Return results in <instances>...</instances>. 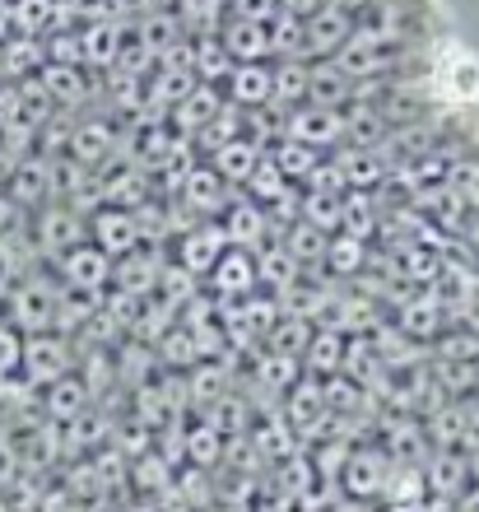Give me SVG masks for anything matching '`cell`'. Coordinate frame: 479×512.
I'll use <instances>...</instances> for the list:
<instances>
[{"label": "cell", "mask_w": 479, "mask_h": 512, "mask_svg": "<svg viewBox=\"0 0 479 512\" xmlns=\"http://www.w3.org/2000/svg\"><path fill=\"white\" fill-rule=\"evenodd\" d=\"M428 94L447 103V108H470L479 103V56L447 42L438 52V61L428 66Z\"/></svg>", "instance_id": "cell-1"}, {"label": "cell", "mask_w": 479, "mask_h": 512, "mask_svg": "<svg viewBox=\"0 0 479 512\" xmlns=\"http://www.w3.org/2000/svg\"><path fill=\"white\" fill-rule=\"evenodd\" d=\"M56 303H61V280L56 270H28L24 280L14 284V308H10V326L24 336H42L56 331Z\"/></svg>", "instance_id": "cell-2"}, {"label": "cell", "mask_w": 479, "mask_h": 512, "mask_svg": "<svg viewBox=\"0 0 479 512\" xmlns=\"http://www.w3.org/2000/svg\"><path fill=\"white\" fill-rule=\"evenodd\" d=\"M28 238H33V252L42 261H61L70 247L89 243V219L80 210H70L66 201H52V205H42V210H33Z\"/></svg>", "instance_id": "cell-3"}, {"label": "cell", "mask_w": 479, "mask_h": 512, "mask_svg": "<svg viewBox=\"0 0 479 512\" xmlns=\"http://www.w3.org/2000/svg\"><path fill=\"white\" fill-rule=\"evenodd\" d=\"M80 364V345L61 331H42V336H24V378L38 391H47L52 382L70 378Z\"/></svg>", "instance_id": "cell-4"}, {"label": "cell", "mask_w": 479, "mask_h": 512, "mask_svg": "<svg viewBox=\"0 0 479 512\" xmlns=\"http://www.w3.org/2000/svg\"><path fill=\"white\" fill-rule=\"evenodd\" d=\"M396 461L386 457L377 443H359L349 452L345 471H340V494L345 499H359V503H382V489H386V475H391Z\"/></svg>", "instance_id": "cell-5"}, {"label": "cell", "mask_w": 479, "mask_h": 512, "mask_svg": "<svg viewBox=\"0 0 479 512\" xmlns=\"http://www.w3.org/2000/svg\"><path fill=\"white\" fill-rule=\"evenodd\" d=\"M168 252H173L177 266L191 270L196 280H210V270L219 266V256L228 252V233H224V224H219V219H200L196 229L182 233Z\"/></svg>", "instance_id": "cell-6"}, {"label": "cell", "mask_w": 479, "mask_h": 512, "mask_svg": "<svg viewBox=\"0 0 479 512\" xmlns=\"http://www.w3.org/2000/svg\"><path fill=\"white\" fill-rule=\"evenodd\" d=\"M205 289H210L219 303H247V298H256V294H261L256 252H247V247H228V252L219 256V266L210 270Z\"/></svg>", "instance_id": "cell-7"}, {"label": "cell", "mask_w": 479, "mask_h": 512, "mask_svg": "<svg viewBox=\"0 0 479 512\" xmlns=\"http://www.w3.org/2000/svg\"><path fill=\"white\" fill-rule=\"evenodd\" d=\"M238 191L228 187L224 177L214 173L210 159H196L187 168V177H182V191H177V201L187 205L196 219H219L228 210V201H233Z\"/></svg>", "instance_id": "cell-8"}, {"label": "cell", "mask_w": 479, "mask_h": 512, "mask_svg": "<svg viewBox=\"0 0 479 512\" xmlns=\"http://www.w3.org/2000/svg\"><path fill=\"white\" fill-rule=\"evenodd\" d=\"M396 56H400L396 47H382V42H373V38H363V33H354V38H349L345 47L331 56V61L363 89V84H377V80H386V75H396V70H400Z\"/></svg>", "instance_id": "cell-9"}, {"label": "cell", "mask_w": 479, "mask_h": 512, "mask_svg": "<svg viewBox=\"0 0 479 512\" xmlns=\"http://www.w3.org/2000/svg\"><path fill=\"white\" fill-rule=\"evenodd\" d=\"M284 140H298V145H307V149L335 154V149H345V112L303 103V108L289 112V131H284Z\"/></svg>", "instance_id": "cell-10"}, {"label": "cell", "mask_w": 479, "mask_h": 512, "mask_svg": "<svg viewBox=\"0 0 479 512\" xmlns=\"http://www.w3.org/2000/svg\"><path fill=\"white\" fill-rule=\"evenodd\" d=\"M112 266H117V261L94 243L70 247L61 261H52L61 284H70V289H94V294H107V289H112Z\"/></svg>", "instance_id": "cell-11"}, {"label": "cell", "mask_w": 479, "mask_h": 512, "mask_svg": "<svg viewBox=\"0 0 479 512\" xmlns=\"http://www.w3.org/2000/svg\"><path fill=\"white\" fill-rule=\"evenodd\" d=\"M354 33H359L354 14L326 0L317 14H307V47H303V56H307V61H331V56L340 52Z\"/></svg>", "instance_id": "cell-12"}, {"label": "cell", "mask_w": 479, "mask_h": 512, "mask_svg": "<svg viewBox=\"0 0 479 512\" xmlns=\"http://www.w3.org/2000/svg\"><path fill=\"white\" fill-rule=\"evenodd\" d=\"M168 247H135L131 256H121L117 266H112V289H121V294L131 298H149L154 289H159V275L163 266H168Z\"/></svg>", "instance_id": "cell-13"}, {"label": "cell", "mask_w": 479, "mask_h": 512, "mask_svg": "<svg viewBox=\"0 0 479 512\" xmlns=\"http://www.w3.org/2000/svg\"><path fill=\"white\" fill-rule=\"evenodd\" d=\"M89 243L103 247L112 261L131 256L135 247H145V238H140V224H135V210H117V205H103L98 215H89Z\"/></svg>", "instance_id": "cell-14"}, {"label": "cell", "mask_w": 479, "mask_h": 512, "mask_svg": "<svg viewBox=\"0 0 479 512\" xmlns=\"http://www.w3.org/2000/svg\"><path fill=\"white\" fill-rule=\"evenodd\" d=\"M228 108V94L219 89V84H200L191 89L182 103H177L173 112H168V126H173L177 135H187V140H196L200 131H210L214 122H219V112Z\"/></svg>", "instance_id": "cell-15"}, {"label": "cell", "mask_w": 479, "mask_h": 512, "mask_svg": "<svg viewBox=\"0 0 479 512\" xmlns=\"http://www.w3.org/2000/svg\"><path fill=\"white\" fill-rule=\"evenodd\" d=\"M247 438H252L256 452L266 457V466H280V461H289L293 452H303V438L293 433V424L284 419L280 405H270V410H261V415L252 419V429H247Z\"/></svg>", "instance_id": "cell-16"}, {"label": "cell", "mask_w": 479, "mask_h": 512, "mask_svg": "<svg viewBox=\"0 0 479 512\" xmlns=\"http://www.w3.org/2000/svg\"><path fill=\"white\" fill-rule=\"evenodd\" d=\"M219 224H224V233H228V247L261 252V247L270 243V215L256 201H247L242 191L233 196V201H228V210L219 215Z\"/></svg>", "instance_id": "cell-17"}, {"label": "cell", "mask_w": 479, "mask_h": 512, "mask_svg": "<svg viewBox=\"0 0 479 512\" xmlns=\"http://www.w3.org/2000/svg\"><path fill=\"white\" fill-rule=\"evenodd\" d=\"M117 122H112V117H80V122H75V131H70V159H80L84 168H103L107 159H112V154H117Z\"/></svg>", "instance_id": "cell-18"}, {"label": "cell", "mask_w": 479, "mask_h": 512, "mask_svg": "<svg viewBox=\"0 0 479 512\" xmlns=\"http://www.w3.org/2000/svg\"><path fill=\"white\" fill-rule=\"evenodd\" d=\"M131 24H121L117 14L112 19H94V24L80 28V47H84V70H94V75H107V70L117 66V52L121 42H126Z\"/></svg>", "instance_id": "cell-19"}, {"label": "cell", "mask_w": 479, "mask_h": 512, "mask_svg": "<svg viewBox=\"0 0 479 512\" xmlns=\"http://www.w3.org/2000/svg\"><path fill=\"white\" fill-rule=\"evenodd\" d=\"M238 387L233 382V364H224V359H205V364H196L187 373V396H191V415L205 419L214 410V405L224 401L228 391Z\"/></svg>", "instance_id": "cell-20"}, {"label": "cell", "mask_w": 479, "mask_h": 512, "mask_svg": "<svg viewBox=\"0 0 479 512\" xmlns=\"http://www.w3.org/2000/svg\"><path fill=\"white\" fill-rule=\"evenodd\" d=\"M266 489L270 499H289V494H321V489H331L326 480H321L317 461H312V452H293L289 461H280V466H270L266 471Z\"/></svg>", "instance_id": "cell-21"}, {"label": "cell", "mask_w": 479, "mask_h": 512, "mask_svg": "<svg viewBox=\"0 0 479 512\" xmlns=\"http://www.w3.org/2000/svg\"><path fill=\"white\" fill-rule=\"evenodd\" d=\"M354 98H359V84L349 80L335 61H312V66H307V103L345 112Z\"/></svg>", "instance_id": "cell-22"}, {"label": "cell", "mask_w": 479, "mask_h": 512, "mask_svg": "<svg viewBox=\"0 0 479 512\" xmlns=\"http://www.w3.org/2000/svg\"><path fill=\"white\" fill-rule=\"evenodd\" d=\"M94 405H98L94 391L84 387L80 373H70V378L52 382V387L42 391V415L52 419V424H75V419H84Z\"/></svg>", "instance_id": "cell-23"}, {"label": "cell", "mask_w": 479, "mask_h": 512, "mask_svg": "<svg viewBox=\"0 0 479 512\" xmlns=\"http://www.w3.org/2000/svg\"><path fill=\"white\" fill-rule=\"evenodd\" d=\"M5 191H10L24 210L52 205V159H47V154H28V159H19V168H14V177H10V187Z\"/></svg>", "instance_id": "cell-24"}, {"label": "cell", "mask_w": 479, "mask_h": 512, "mask_svg": "<svg viewBox=\"0 0 479 512\" xmlns=\"http://www.w3.org/2000/svg\"><path fill=\"white\" fill-rule=\"evenodd\" d=\"M38 84L47 89V98H52L56 108H84L98 89L94 70H84V66H42Z\"/></svg>", "instance_id": "cell-25"}, {"label": "cell", "mask_w": 479, "mask_h": 512, "mask_svg": "<svg viewBox=\"0 0 479 512\" xmlns=\"http://www.w3.org/2000/svg\"><path fill=\"white\" fill-rule=\"evenodd\" d=\"M163 378V364H159V350L154 345H145V340H121L117 345V382L121 391H140L149 387V382Z\"/></svg>", "instance_id": "cell-26"}, {"label": "cell", "mask_w": 479, "mask_h": 512, "mask_svg": "<svg viewBox=\"0 0 479 512\" xmlns=\"http://www.w3.org/2000/svg\"><path fill=\"white\" fill-rule=\"evenodd\" d=\"M382 219H386L382 191H345V201H340V233L373 243L382 233Z\"/></svg>", "instance_id": "cell-27"}, {"label": "cell", "mask_w": 479, "mask_h": 512, "mask_svg": "<svg viewBox=\"0 0 479 512\" xmlns=\"http://www.w3.org/2000/svg\"><path fill=\"white\" fill-rule=\"evenodd\" d=\"M173 485H177V466H173L168 457H163L159 447H154V452H145V457H135V461H131L126 489H131L135 499L154 503V499H163V494H168Z\"/></svg>", "instance_id": "cell-28"}, {"label": "cell", "mask_w": 479, "mask_h": 512, "mask_svg": "<svg viewBox=\"0 0 479 512\" xmlns=\"http://www.w3.org/2000/svg\"><path fill=\"white\" fill-rule=\"evenodd\" d=\"M224 94L233 108L252 112V108H266V103H275V84H270V61H252V66H238L233 75H228Z\"/></svg>", "instance_id": "cell-29"}, {"label": "cell", "mask_w": 479, "mask_h": 512, "mask_svg": "<svg viewBox=\"0 0 479 512\" xmlns=\"http://www.w3.org/2000/svg\"><path fill=\"white\" fill-rule=\"evenodd\" d=\"M131 33H135L140 42H145L154 61H163V56H173L177 47H187V42H191V33H187V24L177 19V10L145 14L140 24H131Z\"/></svg>", "instance_id": "cell-30"}, {"label": "cell", "mask_w": 479, "mask_h": 512, "mask_svg": "<svg viewBox=\"0 0 479 512\" xmlns=\"http://www.w3.org/2000/svg\"><path fill=\"white\" fill-rule=\"evenodd\" d=\"M261 159H266V149L256 145L252 135H238V140H228L224 149H214V154H210L214 173L224 177V182H228L233 191L247 187V177L256 173V163H261Z\"/></svg>", "instance_id": "cell-31"}, {"label": "cell", "mask_w": 479, "mask_h": 512, "mask_svg": "<svg viewBox=\"0 0 479 512\" xmlns=\"http://www.w3.org/2000/svg\"><path fill=\"white\" fill-rule=\"evenodd\" d=\"M191 70H196L200 84H219V89H224L228 75L238 70V61H233L224 47V33H200V38H191Z\"/></svg>", "instance_id": "cell-32"}, {"label": "cell", "mask_w": 479, "mask_h": 512, "mask_svg": "<svg viewBox=\"0 0 479 512\" xmlns=\"http://www.w3.org/2000/svg\"><path fill=\"white\" fill-rule=\"evenodd\" d=\"M345 350H349V340L340 336V331L317 326V336H312V345H307V354H303V373L317 382L340 378V373H345Z\"/></svg>", "instance_id": "cell-33"}, {"label": "cell", "mask_w": 479, "mask_h": 512, "mask_svg": "<svg viewBox=\"0 0 479 512\" xmlns=\"http://www.w3.org/2000/svg\"><path fill=\"white\" fill-rule=\"evenodd\" d=\"M373 266V247L363 243V238H349V233H335L331 247H326V275H331L335 284H354L363 275V270Z\"/></svg>", "instance_id": "cell-34"}, {"label": "cell", "mask_w": 479, "mask_h": 512, "mask_svg": "<svg viewBox=\"0 0 479 512\" xmlns=\"http://www.w3.org/2000/svg\"><path fill=\"white\" fill-rule=\"evenodd\" d=\"M224 47H228V56H233L238 66L270 61V24H256V19H233V14H228Z\"/></svg>", "instance_id": "cell-35"}, {"label": "cell", "mask_w": 479, "mask_h": 512, "mask_svg": "<svg viewBox=\"0 0 479 512\" xmlns=\"http://www.w3.org/2000/svg\"><path fill=\"white\" fill-rule=\"evenodd\" d=\"M256 275H261V289H266V294H289L307 270L298 266V256L284 243H266L256 252Z\"/></svg>", "instance_id": "cell-36"}, {"label": "cell", "mask_w": 479, "mask_h": 512, "mask_svg": "<svg viewBox=\"0 0 479 512\" xmlns=\"http://www.w3.org/2000/svg\"><path fill=\"white\" fill-rule=\"evenodd\" d=\"M345 378L359 382V387H368V391H373L377 382L391 378V368H386L382 350H377V336H354V340H349V350H345Z\"/></svg>", "instance_id": "cell-37"}, {"label": "cell", "mask_w": 479, "mask_h": 512, "mask_svg": "<svg viewBox=\"0 0 479 512\" xmlns=\"http://www.w3.org/2000/svg\"><path fill=\"white\" fill-rule=\"evenodd\" d=\"M224 447H228L224 429H214L210 419L191 415V424H187V466H196V471H219V466H224Z\"/></svg>", "instance_id": "cell-38"}, {"label": "cell", "mask_w": 479, "mask_h": 512, "mask_svg": "<svg viewBox=\"0 0 479 512\" xmlns=\"http://www.w3.org/2000/svg\"><path fill=\"white\" fill-rule=\"evenodd\" d=\"M303 47H307V19L280 10L270 19V61H307Z\"/></svg>", "instance_id": "cell-39"}, {"label": "cell", "mask_w": 479, "mask_h": 512, "mask_svg": "<svg viewBox=\"0 0 479 512\" xmlns=\"http://www.w3.org/2000/svg\"><path fill=\"white\" fill-rule=\"evenodd\" d=\"M289 191H293V182L280 173V163L270 159V149H266V159L256 163V173L247 177V187H242V196H247V201H256L261 210H275V205H280L284 196H289Z\"/></svg>", "instance_id": "cell-40"}, {"label": "cell", "mask_w": 479, "mask_h": 512, "mask_svg": "<svg viewBox=\"0 0 479 512\" xmlns=\"http://www.w3.org/2000/svg\"><path fill=\"white\" fill-rule=\"evenodd\" d=\"M312 336H317V326L284 312L280 322L266 331V350L270 354H284V359H298V364H303V354H307V345H312Z\"/></svg>", "instance_id": "cell-41"}, {"label": "cell", "mask_w": 479, "mask_h": 512, "mask_svg": "<svg viewBox=\"0 0 479 512\" xmlns=\"http://www.w3.org/2000/svg\"><path fill=\"white\" fill-rule=\"evenodd\" d=\"M284 247H289L293 256H298V266L312 275V270H321L326 266V247H331V233H321V229H312V224H289V233L280 238Z\"/></svg>", "instance_id": "cell-42"}, {"label": "cell", "mask_w": 479, "mask_h": 512, "mask_svg": "<svg viewBox=\"0 0 479 512\" xmlns=\"http://www.w3.org/2000/svg\"><path fill=\"white\" fill-rule=\"evenodd\" d=\"M270 159L280 163V173L289 177L293 187H307V177L321 168V149H307V145H298V140H280V145H270Z\"/></svg>", "instance_id": "cell-43"}, {"label": "cell", "mask_w": 479, "mask_h": 512, "mask_svg": "<svg viewBox=\"0 0 479 512\" xmlns=\"http://www.w3.org/2000/svg\"><path fill=\"white\" fill-rule=\"evenodd\" d=\"M307 66L312 61H270V84H275V103L280 108H303L307 103Z\"/></svg>", "instance_id": "cell-44"}, {"label": "cell", "mask_w": 479, "mask_h": 512, "mask_svg": "<svg viewBox=\"0 0 479 512\" xmlns=\"http://www.w3.org/2000/svg\"><path fill=\"white\" fill-rule=\"evenodd\" d=\"M182 322V312L173 308V303H163V298H154L149 294L145 303H140V317H135V331H131V340H145V345H159L173 326Z\"/></svg>", "instance_id": "cell-45"}, {"label": "cell", "mask_w": 479, "mask_h": 512, "mask_svg": "<svg viewBox=\"0 0 479 512\" xmlns=\"http://www.w3.org/2000/svg\"><path fill=\"white\" fill-rule=\"evenodd\" d=\"M173 10H177V19L187 24L191 38H200V33H224V24H228V0H177Z\"/></svg>", "instance_id": "cell-46"}, {"label": "cell", "mask_w": 479, "mask_h": 512, "mask_svg": "<svg viewBox=\"0 0 479 512\" xmlns=\"http://www.w3.org/2000/svg\"><path fill=\"white\" fill-rule=\"evenodd\" d=\"M205 294V280H196L191 270H182L168 256V266H163V275H159V289H154V298H163V303H173L177 312L187 308V303H196V298Z\"/></svg>", "instance_id": "cell-47"}, {"label": "cell", "mask_w": 479, "mask_h": 512, "mask_svg": "<svg viewBox=\"0 0 479 512\" xmlns=\"http://www.w3.org/2000/svg\"><path fill=\"white\" fill-rule=\"evenodd\" d=\"M340 201L345 196H326V191H303V224H312V229H321V233H340Z\"/></svg>", "instance_id": "cell-48"}, {"label": "cell", "mask_w": 479, "mask_h": 512, "mask_svg": "<svg viewBox=\"0 0 479 512\" xmlns=\"http://www.w3.org/2000/svg\"><path fill=\"white\" fill-rule=\"evenodd\" d=\"M24 373V331L0 326V382H10Z\"/></svg>", "instance_id": "cell-49"}, {"label": "cell", "mask_w": 479, "mask_h": 512, "mask_svg": "<svg viewBox=\"0 0 479 512\" xmlns=\"http://www.w3.org/2000/svg\"><path fill=\"white\" fill-rule=\"evenodd\" d=\"M303 191H326V196H345L349 182H345V173H340L335 154H326V159H321V168H317L312 177H307V187H303Z\"/></svg>", "instance_id": "cell-50"}, {"label": "cell", "mask_w": 479, "mask_h": 512, "mask_svg": "<svg viewBox=\"0 0 479 512\" xmlns=\"http://www.w3.org/2000/svg\"><path fill=\"white\" fill-rule=\"evenodd\" d=\"M228 14L233 19H256V24H270L280 14V0H228Z\"/></svg>", "instance_id": "cell-51"}, {"label": "cell", "mask_w": 479, "mask_h": 512, "mask_svg": "<svg viewBox=\"0 0 479 512\" xmlns=\"http://www.w3.org/2000/svg\"><path fill=\"white\" fill-rule=\"evenodd\" d=\"M24 215H28L24 205L14 201L10 191H0V238H10V233L24 229Z\"/></svg>", "instance_id": "cell-52"}, {"label": "cell", "mask_w": 479, "mask_h": 512, "mask_svg": "<svg viewBox=\"0 0 479 512\" xmlns=\"http://www.w3.org/2000/svg\"><path fill=\"white\" fill-rule=\"evenodd\" d=\"M126 10L135 14V19H145V14H163V10H173L177 0H121Z\"/></svg>", "instance_id": "cell-53"}, {"label": "cell", "mask_w": 479, "mask_h": 512, "mask_svg": "<svg viewBox=\"0 0 479 512\" xmlns=\"http://www.w3.org/2000/svg\"><path fill=\"white\" fill-rule=\"evenodd\" d=\"M321 512H373V508H368V503H359V499H345V494L335 489V494L326 499V508H321Z\"/></svg>", "instance_id": "cell-54"}, {"label": "cell", "mask_w": 479, "mask_h": 512, "mask_svg": "<svg viewBox=\"0 0 479 512\" xmlns=\"http://www.w3.org/2000/svg\"><path fill=\"white\" fill-rule=\"evenodd\" d=\"M321 5H326V0H280V10H289V14H303V19H307V14H317Z\"/></svg>", "instance_id": "cell-55"}, {"label": "cell", "mask_w": 479, "mask_h": 512, "mask_svg": "<svg viewBox=\"0 0 479 512\" xmlns=\"http://www.w3.org/2000/svg\"><path fill=\"white\" fill-rule=\"evenodd\" d=\"M121 512H159V503H145V499H131Z\"/></svg>", "instance_id": "cell-56"}, {"label": "cell", "mask_w": 479, "mask_h": 512, "mask_svg": "<svg viewBox=\"0 0 479 512\" xmlns=\"http://www.w3.org/2000/svg\"><path fill=\"white\" fill-rule=\"evenodd\" d=\"M373 512H414V508H400V503H377Z\"/></svg>", "instance_id": "cell-57"}, {"label": "cell", "mask_w": 479, "mask_h": 512, "mask_svg": "<svg viewBox=\"0 0 479 512\" xmlns=\"http://www.w3.org/2000/svg\"><path fill=\"white\" fill-rule=\"evenodd\" d=\"M94 5H103V10H117L121 0H94Z\"/></svg>", "instance_id": "cell-58"}, {"label": "cell", "mask_w": 479, "mask_h": 512, "mask_svg": "<svg viewBox=\"0 0 479 512\" xmlns=\"http://www.w3.org/2000/svg\"><path fill=\"white\" fill-rule=\"evenodd\" d=\"M252 512H275V503H270V499H266V503H256V508H252Z\"/></svg>", "instance_id": "cell-59"}]
</instances>
